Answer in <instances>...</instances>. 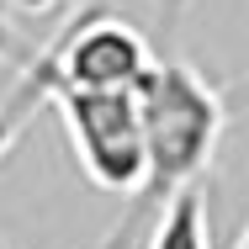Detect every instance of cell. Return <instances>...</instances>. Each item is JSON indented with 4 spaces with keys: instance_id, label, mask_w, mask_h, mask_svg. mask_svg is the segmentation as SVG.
Returning <instances> with one entry per match:
<instances>
[{
    "instance_id": "cell-1",
    "label": "cell",
    "mask_w": 249,
    "mask_h": 249,
    "mask_svg": "<svg viewBox=\"0 0 249 249\" xmlns=\"http://www.w3.org/2000/svg\"><path fill=\"white\" fill-rule=\"evenodd\" d=\"M138 111H143V149H149V180L138 207H159L201 180L223 138V96L186 58H154L149 74L138 80Z\"/></svg>"
},
{
    "instance_id": "cell-2",
    "label": "cell",
    "mask_w": 249,
    "mask_h": 249,
    "mask_svg": "<svg viewBox=\"0 0 249 249\" xmlns=\"http://www.w3.org/2000/svg\"><path fill=\"white\" fill-rule=\"evenodd\" d=\"M85 180L106 196H143L149 149L138 90H48Z\"/></svg>"
},
{
    "instance_id": "cell-3",
    "label": "cell",
    "mask_w": 249,
    "mask_h": 249,
    "mask_svg": "<svg viewBox=\"0 0 249 249\" xmlns=\"http://www.w3.org/2000/svg\"><path fill=\"white\" fill-rule=\"evenodd\" d=\"M149 64H154L149 37L133 21L96 11L58 37L48 64L37 69V90L43 96L48 90H138Z\"/></svg>"
},
{
    "instance_id": "cell-4",
    "label": "cell",
    "mask_w": 249,
    "mask_h": 249,
    "mask_svg": "<svg viewBox=\"0 0 249 249\" xmlns=\"http://www.w3.org/2000/svg\"><path fill=\"white\" fill-rule=\"evenodd\" d=\"M143 249H212V223H207V191H201V180L154 207V228H149V244Z\"/></svg>"
},
{
    "instance_id": "cell-5",
    "label": "cell",
    "mask_w": 249,
    "mask_h": 249,
    "mask_svg": "<svg viewBox=\"0 0 249 249\" xmlns=\"http://www.w3.org/2000/svg\"><path fill=\"white\" fill-rule=\"evenodd\" d=\"M233 249H249V223H244V233H239V244H233Z\"/></svg>"
},
{
    "instance_id": "cell-6",
    "label": "cell",
    "mask_w": 249,
    "mask_h": 249,
    "mask_svg": "<svg viewBox=\"0 0 249 249\" xmlns=\"http://www.w3.org/2000/svg\"><path fill=\"white\" fill-rule=\"evenodd\" d=\"M0 37H5V27H0Z\"/></svg>"
}]
</instances>
